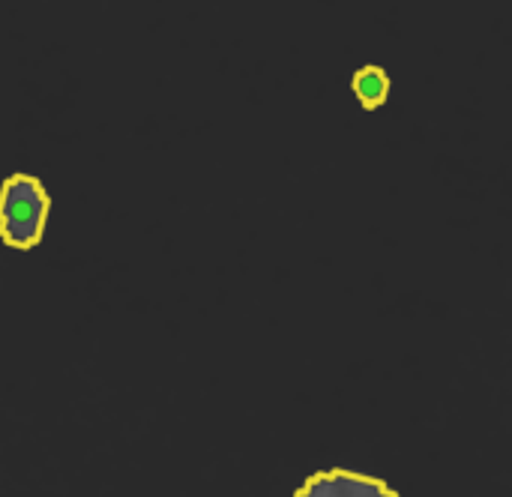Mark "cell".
<instances>
[{
  "mask_svg": "<svg viewBox=\"0 0 512 497\" xmlns=\"http://www.w3.org/2000/svg\"><path fill=\"white\" fill-rule=\"evenodd\" d=\"M294 497H399L384 480L369 477V474H357V471H345V468H333V471H321L312 474L300 492Z\"/></svg>",
  "mask_w": 512,
  "mask_h": 497,
  "instance_id": "cell-2",
  "label": "cell"
},
{
  "mask_svg": "<svg viewBox=\"0 0 512 497\" xmlns=\"http://www.w3.org/2000/svg\"><path fill=\"white\" fill-rule=\"evenodd\" d=\"M51 198L30 174H12L0 186V240L12 249H33L42 240Z\"/></svg>",
  "mask_w": 512,
  "mask_h": 497,
  "instance_id": "cell-1",
  "label": "cell"
},
{
  "mask_svg": "<svg viewBox=\"0 0 512 497\" xmlns=\"http://www.w3.org/2000/svg\"><path fill=\"white\" fill-rule=\"evenodd\" d=\"M354 93L366 111H375L387 102L390 96V75L381 66H363L354 72Z\"/></svg>",
  "mask_w": 512,
  "mask_h": 497,
  "instance_id": "cell-3",
  "label": "cell"
}]
</instances>
